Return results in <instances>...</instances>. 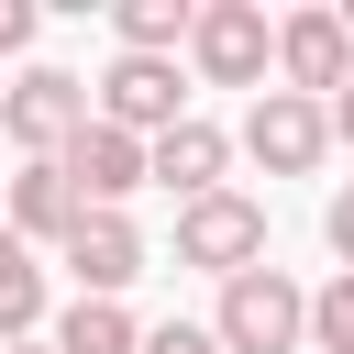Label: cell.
Segmentation results:
<instances>
[{"mask_svg": "<svg viewBox=\"0 0 354 354\" xmlns=\"http://www.w3.org/2000/svg\"><path fill=\"white\" fill-rule=\"evenodd\" d=\"M243 155H254L266 177H310V166L332 155V122H321V100L254 88V111H243Z\"/></svg>", "mask_w": 354, "mask_h": 354, "instance_id": "obj_6", "label": "cell"}, {"mask_svg": "<svg viewBox=\"0 0 354 354\" xmlns=\"http://www.w3.org/2000/svg\"><path fill=\"white\" fill-rule=\"evenodd\" d=\"M266 44H277V22L254 0H199L188 11V66L210 88H266Z\"/></svg>", "mask_w": 354, "mask_h": 354, "instance_id": "obj_2", "label": "cell"}, {"mask_svg": "<svg viewBox=\"0 0 354 354\" xmlns=\"http://www.w3.org/2000/svg\"><path fill=\"white\" fill-rule=\"evenodd\" d=\"M332 22H343V33H354V0H343V11H332Z\"/></svg>", "mask_w": 354, "mask_h": 354, "instance_id": "obj_21", "label": "cell"}, {"mask_svg": "<svg viewBox=\"0 0 354 354\" xmlns=\"http://www.w3.org/2000/svg\"><path fill=\"white\" fill-rule=\"evenodd\" d=\"M33 44V0H0V55H22Z\"/></svg>", "mask_w": 354, "mask_h": 354, "instance_id": "obj_18", "label": "cell"}, {"mask_svg": "<svg viewBox=\"0 0 354 354\" xmlns=\"http://www.w3.org/2000/svg\"><path fill=\"white\" fill-rule=\"evenodd\" d=\"M55 177L77 188V210H122V199L144 188V144H133V133H111V122H77V133H66V155H55Z\"/></svg>", "mask_w": 354, "mask_h": 354, "instance_id": "obj_8", "label": "cell"}, {"mask_svg": "<svg viewBox=\"0 0 354 354\" xmlns=\"http://www.w3.org/2000/svg\"><path fill=\"white\" fill-rule=\"evenodd\" d=\"M0 354H55V343H0Z\"/></svg>", "mask_w": 354, "mask_h": 354, "instance_id": "obj_20", "label": "cell"}, {"mask_svg": "<svg viewBox=\"0 0 354 354\" xmlns=\"http://www.w3.org/2000/svg\"><path fill=\"white\" fill-rule=\"evenodd\" d=\"M66 266H77V299H122L133 277H144V232L122 221V210H77L66 221V243H55Z\"/></svg>", "mask_w": 354, "mask_h": 354, "instance_id": "obj_9", "label": "cell"}, {"mask_svg": "<svg viewBox=\"0 0 354 354\" xmlns=\"http://www.w3.org/2000/svg\"><path fill=\"white\" fill-rule=\"evenodd\" d=\"M177 266H199V277H243V266H266V210H254L243 188L188 199V210H177Z\"/></svg>", "mask_w": 354, "mask_h": 354, "instance_id": "obj_3", "label": "cell"}, {"mask_svg": "<svg viewBox=\"0 0 354 354\" xmlns=\"http://www.w3.org/2000/svg\"><path fill=\"white\" fill-rule=\"evenodd\" d=\"M144 343V321L122 310V299H77L66 321H55V354H133Z\"/></svg>", "mask_w": 354, "mask_h": 354, "instance_id": "obj_12", "label": "cell"}, {"mask_svg": "<svg viewBox=\"0 0 354 354\" xmlns=\"http://www.w3.org/2000/svg\"><path fill=\"white\" fill-rule=\"evenodd\" d=\"M321 232H332V254H343V277H354V188H332V210H321Z\"/></svg>", "mask_w": 354, "mask_h": 354, "instance_id": "obj_17", "label": "cell"}, {"mask_svg": "<svg viewBox=\"0 0 354 354\" xmlns=\"http://www.w3.org/2000/svg\"><path fill=\"white\" fill-rule=\"evenodd\" d=\"M77 122H88V77H66V66H22V77L0 88V133L22 144V166H33V155H66Z\"/></svg>", "mask_w": 354, "mask_h": 354, "instance_id": "obj_5", "label": "cell"}, {"mask_svg": "<svg viewBox=\"0 0 354 354\" xmlns=\"http://www.w3.org/2000/svg\"><path fill=\"white\" fill-rule=\"evenodd\" d=\"M321 122H332V144H354V77H343V88L321 100Z\"/></svg>", "mask_w": 354, "mask_h": 354, "instance_id": "obj_19", "label": "cell"}, {"mask_svg": "<svg viewBox=\"0 0 354 354\" xmlns=\"http://www.w3.org/2000/svg\"><path fill=\"white\" fill-rule=\"evenodd\" d=\"M33 321H44V266H33V243L0 232V343H33Z\"/></svg>", "mask_w": 354, "mask_h": 354, "instance_id": "obj_13", "label": "cell"}, {"mask_svg": "<svg viewBox=\"0 0 354 354\" xmlns=\"http://www.w3.org/2000/svg\"><path fill=\"white\" fill-rule=\"evenodd\" d=\"M266 66L288 77V100H321V88H343V77H354V33H343L332 11H288V22H277V44H266Z\"/></svg>", "mask_w": 354, "mask_h": 354, "instance_id": "obj_7", "label": "cell"}, {"mask_svg": "<svg viewBox=\"0 0 354 354\" xmlns=\"http://www.w3.org/2000/svg\"><path fill=\"white\" fill-rule=\"evenodd\" d=\"M133 354H221V343H210V321H155Z\"/></svg>", "mask_w": 354, "mask_h": 354, "instance_id": "obj_16", "label": "cell"}, {"mask_svg": "<svg viewBox=\"0 0 354 354\" xmlns=\"http://www.w3.org/2000/svg\"><path fill=\"white\" fill-rule=\"evenodd\" d=\"M88 122H111V133H133V144H155L166 122H188V88H177V55H111V77H100Z\"/></svg>", "mask_w": 354, "mask_h": 354, "instance_id": "obj_4", "label": "cell"}, {"mask_svg": "<svg viewBox=\"0 0 354 354\" xmlns=\"http://www.w3.org/2000/svg\"><path fill=\"white\" fill-rule=\"evenodd\" d=\"M221 166H232V133H221V122H199V111H188V122H166V133L144 144V177H155V188H177V210H188V199H210V188H221Z\"/></svg>", "mask_w": 354, "mask_h": 354, "instance_id": "obj_10", "label": "cell"}, {"mask_svg": "<svg viewBox=\"0 0 354 354\" xmlns=\"http://www.w3.org/2000/svg\"><path fill=\"white\" fill-rule=\"evenodd\" d=\"M111 33H122V55H177L188 44V0H122Z\"/></svg>", "mask_w": 354, "mask_h": 354, "instance_id": "obj_14", "label": "cell"}, {"mask_svg": "<svg viewBox=\"0 0 354 354\" xmlns=\"http://www.w3.org/2000/svg\"><path fill=\"white\" fill-rule=\"evenodd\" d=\"M221 354H310V288H288L277 266H243L221 277V321H210Z\"/></svg>", "mask_w": 354, "mask_h": 354, "instance_id": "obj_1", "label": "cell"}, {"mask_svg": "<svg viewBox=\"0 0 354 354\" xmlns=\"http://www.w3.org/2000/svg\"><path fill=\"white\" fill-rule=\"evenodd\" d=\"M66 221H77V188L55 177V155H33V166L11 177V210H0V232H11V243H66Z\"/></svg>", "mask_w": 354, "mask_h": 354, "instance_id": "obj_11", "label": "cell"}, {"mask_svg": "<svg viewBox=\"0 0 354 354\" xmlns=\"http://www.w3.org/2000/svg\"><path fill=\"white\" fill-rule=\"evenodd\" d=\"M310 354H354V277H332L310 299Z\"/></svg>", "mask_w": 354, "mask_h": 354, "instance_id": "obj_15", "label": "cell"}]
</instances>
